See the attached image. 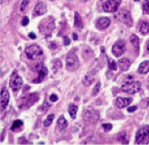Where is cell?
Listing matches in <instances>:
<instances>
[{
    "instance_id": "41",
    "label": "cell",
    "mask_w": 149,
    "mask_h": 145,
    "mask_svg": "<svg viewBox=\"0 0 149 145\" xmlns=\"http://www.w3.org/2000/svg\"><path fill=\"white\" fill-rule=\"evenodd\" d=\"M134 1H136V2H139V1H140V0H134Z\"/></svg>"
},
{
    "instance_id": "42",
    "label": "cell",
    "mask_w": 149,
    "mask_h": 145,
    "mask_svg": "<svg viewBox=\"0 0 149 145\" xmlns=\"http://www.w3.org/2000/svg\"><path fill=\"white\" fill-rule=\"evenodd\" d=\"M50 1H54V0H50Z\"/></svg>"
},
{
    "instance_id": "1",
    "label": "cell",
    "mask_w": 149,
    "mask_h": 145,
    "mask_svg": "<svg viewBox=\"0 0 149 145\" xmlns=\"http://www.w3.org/2000/svg\"><path fill=\"white\" fill-rule=\"evenodd\" d=\"M39 99V95L38 93H30L23 95L19 102H18V107L19 109H29L31 106H32L33 104H35Z\"/></svg>"
},
{
    "instance_id": "2",
    "label": "cell",
    "mask_w": 149,
    "mask_h": 145,
    "mask_svg": "<svg viewBox=\"0 0 149 145\" xmlns=\"http://www.w3.org/2000/svg\"><path fill=\"white\" fill-rule=\"evenodd\" d=\"M55 27H56L55 20H54L53 17L49 16L41 21V22L39 23L38 29L39 31L42 34H44L46 37H49L54 31V30H55Z\"/></svg>"
},
{
    "instance_id": "18",
    "label": "cell",
    "mask_w": 149,
    "mask_h": 145,
    "mask_svg": "<svg viewBox=\"0 0 149 145\" xmlns=\"http://www.w3.org/2000/svg\"><path fill=\"white\" fill-rule=\"evenodd\" d=\"M118 66H119V68L120 70H123V71H126L130 69V61L128 58H121L118 61Z\"/></svg>"
},
{
    "instance_id": "40",
    "label": "cell",
    "mask_w": 149,
    "mask_h": 145,
    "mask_svg": "<svg viewBox=\"0 0 149 145\" xmlns=\"http://www.w3.org/2000/svg\"><path fill=\"white\" fill-rule=\"evenodd\" d=\"M146 52H147V54H149V40L147 41V44H146Z\"/></svg>"
},
{
    "instance_id": "29",
    "label": "cell",
    "mask_w": 149,
    "mask_h": 145,
    "mask_svg": "<svg viewBox=\"0 0 149 145\" xmlns=\"http://www.w3.org/2000/svg\"><path fill=\"white\" fill-rule=\"evenodd\" d=\"M100 86H101V83H100V82H98L96 86H95V88L93 89V93H92V95H93V96L97 95L99 93Z\"/></svg>"
},
{
    "instance_id": "37",
    "label": "cell",
    "mask_w": 149,
    "mask_h": 145,
    "mask_svg": "<svg viewBox=\"0 0 149 145\" xmlns=\"http://www.w3.org/2000/svg\"><path fill=\"white\" fill-rule=\"evenodd\" d=\"M138 109V107L137 106H131V107H129L128 108V111L129 112H133V111H135Z\"/></svg>"
},
{
    "instance_id": "9",
    "label": "cell",
    "mask_w": 149,
    "mask_h": 145,
    "mask_svg": "<svg viewBox=\"0 0 149 145\" xmlns=\"http://www.w3.org/2000/svg\"><path fill=\"white\" fill-rule=\"evenodd\" d=\"M84 120L88 123H96L99 119V112L93 109H87L83 112Z\"/></svg>"
},
{
    "instance_id": "13",
    "label": "cell",
    "mask_w": 149,
    "mask_h": 145,
    "mask_svg": "<svg viewBox=\"0 0 149 145\" xmlns=\"http://www.w3.org/2000/svg\"><path fill=\"white\" fill-rule=\"evenodd\" d=\"M10 100L9 93L6 87H3L1 90V110H5L7 107Z\"/></svg>"
},
{
    "instance_id": "28",
    "label": "cell",
    "mask_w": 149,
    "mask_h": 145,
    "mask_svg": "<svg viewBox=\"0 0 149 145\" xmlns=\"http://www.w3.org/2000/svg\"><path fill=\"white\" fill-rule=\"evenodd\" d=\"M102 127L104 128V132H109V131L112 130L113 125L110 124V123H103V124H102Z\"/></svg>"
},
{
    "instance_id": "27",
    "label": "cell",
    "mask_w": 149,
    "mask_h": 145,
    "mask_svg": "<svg viewBox=\"0 0 149 145\" xmlns=\"http://www.w3.org/2000/svg\"><path fill=\"white\" fill-rule=\"evenodd\" d=\"M108 67H109V70H117V64H116V61L111 58L108 59Z\"/></svg>"
},
{
    "instance_id": "12",
    "label": "cell",
    "mask_w": 149,
    "mask_h": 145,
    "mask_svg": "<svg viewBox=\"0 0 149 145\" xmlns=\"http://www.w3.org/2000/svg\"><path fill=\"white\" fill-rule=\"evenodd\" d=\"M47 75V69L46 66L39 64L38 67V77L33 80V83H41Z\"/></svg>"
},
{
    "instance_id": "35",
    "label": "cell",
    "mask_w": 149,
    "mask_h": 145,
    "mask_svg": "<svg viewBox=\"0 0 149 145\" xmlns=\"http://www.w3.org/2000/svg\"><path fill=\"white\" fill-rule=\"evenodd\" d=\"M48 47H49L50 49H52V50H55V49L57 48V45H56L55 42H51V43L48 45Z\"/></svg>"
},
{
    "instance_id": "7",
    "label": "cell",
    "mask_w": 149,
    "mask_h": 145,
    "mask_svg": "<svg viewBox=\"0 0 149 145\" xmlns=\"http://www.w3.org/2000/svg\"><path fill=\"white\" fill-rule=\"evenodd\" d=\"M22 85H23V81L22 79V77L18 75L17 71L15 70L10 77L9 86H11V88L13 89V92H17L19 89L22 88Z\"/></svg>"
},
{
    "instance_id": "31",
    "label": "cell",
    "mask_w": 149,
    "mask_h": 145,
    "mask_svg": "<svg viewBox=\"0 0 149 145\" xmlns=\"http://www.w3.org/2000/svg\"><path fill=\"white\" fill-rule=\"evenodd\" d=\"M143 9H144L145 12H146L147 14H149V0H145V1H144Z\"/></svg>"
},
{
    "instance_id": "26",
    "label": "cell",
    "mask_w": 149,
    "mask_h": 145,
    "mask_svg": "<svg viewBox=\"0 0 149 145\" xmlns=\"http://www.w3.org/2000/svg\"><path fill=\"white\" fill-rule=\"evenodd\" d=\"M54 118H55V114H50V115H48L47 117V119H45V121H44V126L45 127L49 126L52 124Z\"/></svg>"
},
{
    "instance_id": "11",
    "label": "cell",
    "mask_w": 149,
    "mask_h": 145,
    "mask_svg": "<svg viewBox=\"0 0 149 145\" xmlns=\"http://www.w3.org/2000/svg\"><path fill=\"white\" fill-rule=\"evenodd\" d=\"M112 51H113V54L116 57H120L125 52V43H124V41L120 40V41L116 42L113 46Z\"/></svg>"
},
{
    "instance_id": "39",
    "label": "cell",
    "mask_w": 149,
    "mask_h": 145,
    "mask_svg": "<svg viewBox=\"0 0 149 145\" xmlns=\"http://www.w3.org/2000/svg\"><path fill=\"white\" fill-rule=\"evenodd\" d=\"M72 38H73V40H78V36H77L76 33L72 34Z\"/></svg>"
},
{
    "instance_id": "25",
    "label": "cell",
    "mask_w": 149,
    "mask_h": 145,
    "mask_svg": "<svg viewBox=\"0 0 149 145\" xmlns=\"http://www.w3.org/2000/svg\"><path fill=\"white\" fill-rule=\"evenodd\" d=\"M23 126V123H22V120H15V122L13 123V125H12V126H11V130L12 131H16L18 128H21L22 126Z\"/></svg>"
},
{
    "instance_id": "8",
    "label": "cell",
    "mask_w": 149,
    "mask_h": 145,
    "mask_svg": "<svg viewBox=\"0 0 149 145\" xmlns=\"http://www.w3.org/2000/svg\"><path fill=\"white\" fill-rule=\"evenodd\" d=\"M119 21H120L121 23H124L127 26H131L132 25V18H131V14L130 12L128 10L125 9H121L120 10L117 14L114 16Z\"/></svg>"
},
{
    "instance_id": "5",
    "label": "cell",
    "mask_w": 149,
    "mask_h": 145,
    "mask_svg": "<svg viewBox=\"0 0 149 145\" xmlns=\"http://www.w3.org/2000/svg\"><path fill=\"white\" fill-rule=\"evenodd\" d=\"M141 86H142V85L139 81L131 80V81L125 82L123 85V86H121V90H123L126 94L134 95L136 93H139L141 89Z\"/></svg>"
},
{
    "instance_id": "6",
    "label": "cell",
    "mask_w": 149,
    "mask_h": 145,
    "mask_svg": "<svg viewBox=\"0 0 149 145\" xmlns=\"http://www.w3.org/2000/svg\"><path fill=\"white\" fill-rule=\"evenodd\" d=\"M65 63H66V69L69 71H75L78 70L79 62L77 55L74 52H69L66 56L65 59Z\"/></svg>"
},
{
    "instance_id": "14",
    "label": "cell",
    "mask_w": 149,
    "mask_h": 145,
    "mask_svg": "<svg viewBox=\"0 0 149 145\" xmlns=\"http://www.w3.org/2000/svg\"><path fill=\"white\" fill-rule=\"evenodd\" d=\"M110 23H111V21H110L109 18H107V17H101V18H99L97 21L96 27L98 30H104V29H106L108 26L110 25Z\"/></svg>"
},
{
    "instance_id": "34",
    "label": "cell",
    "mask_w": 149,
    "mask_h": 145,
    "mask_svg": "<svg viewBox=\"0 0 149 145\" xmlns=\"http://www.w3.org/2000/svg\"><path fill=\"white\" fill-rule=\"evenodd\" d=\"M70 43H71L70 38L68 37H63V44H64V46H69Z\"/></svg>"
},
{
    "instance_id": "30",
    "label": "cell",
    "mask_w": 149,
    "mask_h": 145,
    "mask_svg": "<svg viewBox=\"0 0 149 145\" xmlns=\"http://www.w3.org/2000/svg\"><path fill=\"white\" fill-rule=\"evenodd\" d=\"M119 141L121 142V143H124V144H128L129 143V139L127 138L126 135H120L119 136Z\"/></svg>"
},
{
    "instance_id": "22",
    "label": "cell",
    "mask_w": 149,
    "mask_h": 145,
    "mask_svg": "<svg viewBox=\"0 0 149 145\" xmlns=\"http://www.w3.org/2000/svg\"><path fill=\"white\" fill-rule=\"evenodd\" d=\"M139 30L143 35L147 34L149 32V23L146 21H142L139 26Z\"/></svg>"
},
{
    "instance_id": "24",
    "label": "cell",
    "mask_w": 149,
    "mask_h": 145,
    "mask_svg": "<svg viewBox=\"0 0 149 145\" xmlns=\"http://www.w3.org/2000/svg\"><path fill=\"white\" fill-rule=\"evenodd\" d=\"M68 111H69V114H70L71 117L74 119V118L76 117V114H77V111H78V106H76L75 104H72V103L70 104Z\"/></svg>"
},
{
    "instance_id": "10",
    "label": "cell",
    "mask_w": 149,
    "mask_h": 145,
    "mask_svg": "<svg viewBox=\"0 0 149 145\" xmlns=\"http://www.w3.org/2000/svg\"><path fill=\"white\" fill-rule=\"evenodd\" d=\"M121 3V0H107L103 4V9L107 12H115Z\"/></svg>"
},
{
    "instance_id": "17",
    "label": "cell",
    "mask_w": 149,
    "mask_h": 145,
    "mask_svg": "<svg viewBox=\"0 0 149 145\" xmlns=\"http://www.w3.org/2000/svg\"><path fill=\"white\" fill-rule=\"evenodd\" d=\"M96 74H97V70H93L89 71L88 73H87L83 78V85L90 86L95 79V75Z\"/></svg>"
},
{
    "instance_id": "38",
    "label": "cell",
    "mask_w": 149,
    "mask_h": 145,
    "mask_svg": "<svg viewBox=\"0 0 149 145\" xmlns=\"http://www.w3.org/2000/svg\"><path fill=\"white\" fill-rule=\"evenodd\" d=\"M29 37H31V39H36V37H36V35H35V34H34L33 32L30 33V34H29Z\"/></svg>"
},
{
    "instance_id": "21",
    "label": "cell",
    "mask_w": 149,
    "mask_h": 145,
    "mask_svg": "<svg viewBox=\"0 0 149 145\" xmlns=\"http://www.w3.org/2000/svg\"><path fill=\"white\" fill-rule=\"evenodd\" d=\"M67 126H68V122H67V120L65 119V117H63V115L60 116V117L58 118L57 120V126L60 128V130H64Z\"/></svg>"
},
{
    "instance_id": "32",
    "label": "cell",
    "mask_w": 149,
    "mask_h": 145,
    "mask_svg": "<svg viewBox=\"0 0 149 145\" xmlns=\"http://www.w3.org/2000/svg\"><path fill=\"white\" fill-rule=\"evenodd\" d=\"M30 0H22V2L21 4V11H24L27 7V6L29 5Z\"/></svg>"
},
{
    "instance_id": "4",
    "label": "cell",
    "mask_w": 149,
    "mask_h": 145,
    "mask_svg": "<svg viewBox=\"0 0 149 145\" xmlns=\"http://www.w3.org/2000/svg\"><path fill=\"white\" fill-rule=\"evenodd\" d=\"M136 144H148L149 143V126H144L139 129L135 139Z\"/></svg>"
},
{
    "instance_id": "15",
    "label": "cell",
    "mask_w": 149,
    "mask_h": 145,
    "mask_svg": "<svg viewBox=\"0 0 149 145\" xmlns=\"http://www.w3.org/2000/svg\"><path fill=\"white\" fill-rule=\"evenodd\" d=\"M47 11V6L45 3L43 2H38L35 6V8H34V12L36 15H43L45 14Z\"/></svg>"
},
{
    "instance_id": "33",
    "label": "cell",
    "mask_w": 149,
    "mask_h": 145,
    "mask_svg": "<svg viewBox=\"0 0 149 145\" xmlns=\"http://www.w3.org/2000/svg\"><path fill=\"white\" fill-rule=\"evenodd\" d=\"M29 22H30V19L27 17V16H25V17H23V19H22V26H27L29 24Z\"/></svg>"
},
{
    "instance_id": "20",
    "label": "cell",
    "mask_w": 149,
    "mask_h": 145,
    "mask_svg": "<svg viewBox=\"0 0 149 145\" xmlns=\"http://www.w3.org/2000/svg\"><path fill=\"white\" fill-rule=\"evenodd\" d=\"M74 25H75V27H77L79 29H82L83 28L82 18L80 17V15L79 14L78 12H74Z\"/></svg>"
},
{
    "instance_id": "16",
    "label": "cell",
    "mask_w": 149,
    "mask_h": 145,
    "mask_svg": "<svg viewBox=\"0 0 149 145\" xmlns=\"http://www.w3.org/2000/svg\"><path fill=\"white\" fill-rule=\"evenodd\" d=\"M132 99L131 98H126V97H118L116 99V106L119 109H121L123 107L129 106V105L131 103Z\"/></svg>"
},
{
    "instance_id": "19",
    "label": "cell",
    "mask_w": 149,
    "mask_h": 145,
    "mask_svg": "<svg viewBox=\"0 0 149 145\" xmlns=\"http://www.w3.org/2000/svg\"><path fill=\"white\" fill-rule=\"evenodd\" d=\"M139 74H146L149 72V61H146L140 63L139 70H138Z\"/></svg>"
},
{
    "instance_id": "36",
    "label": "cell",
    "mask_w": 149,
    "mask_h": 145,
    "mask_svg": "<svg viewBox=\"0 0 149 145\" xmlns=\"http://www.w3.org/2000/svg\"><path fill=\"white\" fill-rule=\"evenodd\" d=\"M49 100H50L51 102H56V101L58 100V97H57V95H51L49 96Z\"/></svg>"
},
{
    "instance_id": "3",
    "label": "cell",
    "mask_w": 149,
    "mask_h": 145,
    "mask_svg": "<svg viewBox=\"0 0 149 145\" xmlns=\"http://www.w3.org/2000/svg\"><path fill=\"white\" fill-rule=\"evenodd\" d=\"M25 55L31 60H41L44 57L43 50L38 45H32L25 49Z\"/></svg>"
},
{
    "instance_id": "23",
    "label": "cell",
    "mask_w": 149,
    "mask_h": 145,
    "mask_svg": "<svg viewBox=\"0 0 149 145\" xmlns=\"http://www.w3.org/2000/svg\"><path fill=\"white\" fill-rule=\"evenodd\" d=\"M130 43L133 45V46L139 51V37L136 35H132L130 38Z\"/></svg>"
}]
</instances>
